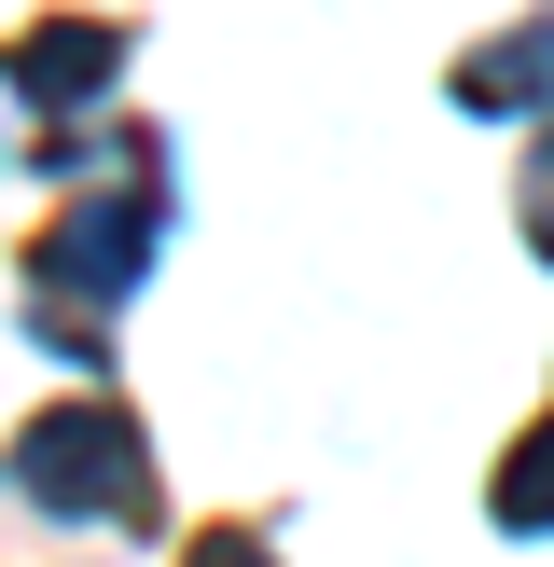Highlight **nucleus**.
Segmentation results:
<instances>
[{
  "label": "nucleus",
  "instance_id": "obj_6",
  "mask_svg": "<svg viewBox=\"0 0 554 567\" xmlns=\"http://www.w3.org/2000/svg\"><path fill=\"white\" fill-rule=\"evenodd\" d=\"M526 249H541V264H554V138H541V153H526Z\"/></svg>",
  "mask_w": 554,
  "mask_h": 567
},
{
  "label": "nucleus",
  "instance_id": "obj_4",
  "mask_svg": "<svg viewBox=\"0 0 554 567\" xmlns=\"http://www.w3.org/2000/svg\"><path fill=\"white\" fill-rule=\"evenodd\" d=\"M458 111H554V28H513L458 70Z\"/></svg>",
  "mask_w": 554,
  "mask_h": 567
},
{
  "label": "nucleus",
  "instance_id": "obj_5",
  "mask_svg": "<svg viewBox=\"0 0 554 567\" xmlns=\"http://www.w3.org/2000/svg\"><path fill=\"white\" fill-rule=\"evenodd\" d=\"M499 526H554V430H526L499 457Z\"/></svg>",
  "mask_w": 554,
  "mask_h": 567
},
{
  "label": "nucleus",
  "instance_id": "obj_7",
  "mask_svg": "<svg viewBox=\"0 0 554 567\" xmlns=\"http://www.w3.org/2000/svg\"><path fill=\"white\" fill-rule=\"evenodd\" d=\"M181 567H277V554H264V540H249V526H208V540H194Z\"/></svg>",
  "mask_w": 554,
  "mask_h": 567
},
{
  "label": "nucleus",
  "instance_id": "obj_2",
  "mask_svg": "<svg viewBox=\"0 0 554 567\" xmlns=\"http://www.w3.org/2000/svg\"><path fill=\"white\" fill-rule=\"evenodd\" d=\"M138 249H153V166H125L98 208H70L28 264H42V291H70V305H125L138 291Z\"/></svg>",
  "mask_w": 554,
  "mask_h": 567
},
{
  "label": "nucleus",
  "instance_id": "obj_3",
  "mask_svg": "<svg viewBox=\"0 0 554 567\" xmlns=\"http://www.w3.org/2000/svg\"><path fill=\"white\" fill-rule=\"evenodd\" d=\"M0 70H14L42 111H83L111 70H125V42H111V28H28V42H0Z\"/></svg>",
  "mask_w": 554,
  "mask_h": 567
},
{
  "label": "nucleus",
  "instance_id": "obj_1",
  "mask_svg": "<svg viewBox=\"0 0 554 567\" xmlns=\"http://www.w3.org/2000/svg\"><path fill=\"white\" fill-rule=\"evenodd\" d=\"M28 498L42 513H138V430L111 402H55V415H28Z\"/></svg>",
  "mask_w": 554,
  "mask_h": 567
}]
</instances>
